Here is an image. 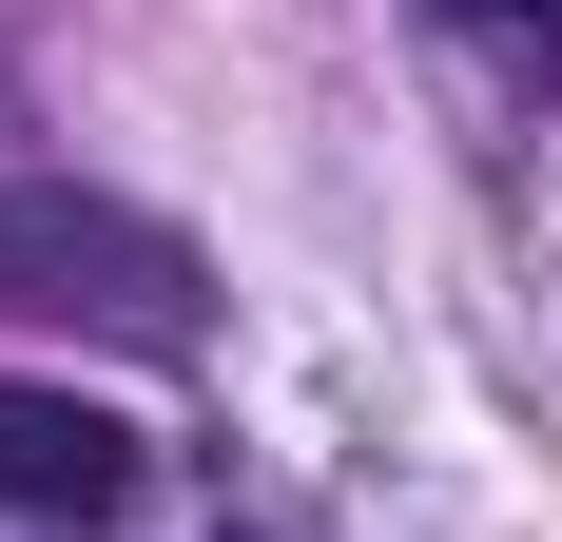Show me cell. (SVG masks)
<instances>
[{
	"instance_id": "obj_1",
	"label": "cell",
	"mask_w": 562,
	"mask_h": 542,
	"mask_svg": "<svg viewBox=\"0 0 562 542\" xmlns=\"http://www.w3.org/2000/svg\"><path fill=\"white\" fill-rule=\"evenodd\" d=\"M0 291H20V310H98V329H136V349L194 329V252H175L156 214H116V194H0Z\"/></svg>"
},
{
	"instance_id": "obj_2",
	"label": "cell",
	"mask_w": 562,
	"mask_h": 542,
	"mask_svg": "<svg viewBox=\"0 0 562 542\" xmlns=\"http://www.w3.org/2000/svg\"><path fill=\"white\" fill-rule=\"evenodd\" d=\"M0 504L20 523H116L136 504V427L78 387H0Z\"/></svg>"
},
{
	"instance_id": "obj_3",
	"label": "cell",
	"mask_w": 562,
	"mask_h": 542,
	"mask_svg": "<svg viewBox=\"0 0 562 542\" xmlns=\"http://www.w3.org/2000/svg\"><path fill=\"white\" fill-rule=\"evenodd\" d=\"M447 20H562V0H447Z\"/></svg>"
}]
</instances>
